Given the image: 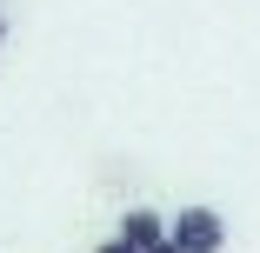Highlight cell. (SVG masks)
I'll list each match as a JSON object with an SVG mask.
<instances>
[{
  "label": "cell",
  "mask_w": 260,
  "mask_h": 253,
  "mask_svg": "<svg viewBox=\"0 0 260 253\" xmlns=\"http://www.w3.org/2000/svg\"><path fill=\"white\" fill-rule=\"evenodd\" d=\"M167 240H174L180 253H220V246H227V220H220L214 207H180V213L167 220Z\"/></svg>",
  "instance_id": "1"
},
{
  "label": "cell",
  "mask_w": 260,
  "mask_h": 253,
  "mask_svg": "<svg viewBox=\"0 0 260 253\" xmlns=\"http://www.w3.org/2000/svg\"><path fill=\"white\" fill-rule=\"evenodd\" d=\"M120 240H127L134 253H153V246L167 240V220L153 213V207H127V220H120Z\"/></svg>",
  "instance_id": "2"
},
{
  "label": "cell",
  "mask_w": 260,
  "mask_h": 253,
  "mask_svg": "<svg viewBox=\"0 0 260 253\" xmlns=\"http://www.w3.org/2000/svg\"><path fill=\"white\" fill-rule=\"evenodd\" d=\"M93 253H134V246H127V240H100Z\"/></svg>",
  "instance_id": "3"
},
{
  "label": "cell",
  "mask_w": 260,
  "mask_h": 253,
  "mask_svg": "<svg viewBox=\"0 0 260 253\" xmlns=\"http://www.w3.org/2000/svg\"><path fill=\"white\" fill-rule=\"evenodd\" d=\"M153 253H180V246H174V240H160V246H153Z\"/></svg>",
  "instance_id": "4"
},
{
  "label": "cell",
  "mask_w": 260,
  "mask_h": 253,
  "mask_svg": "<svg viewBox=\"0 0 260 253\" xmlns=\"http://www.w3.org/2000/svg\"><path fill=\"white\" fill-rule=\"evenodd\" d=\"M0 40H7V14H0Z\"/></svg>",
  "instance_id": "5"
}]
</instances>
